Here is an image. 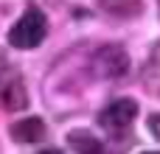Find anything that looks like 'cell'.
<instances>
[{"label": "cell", "mask_w": 160, "mask_h": 154, "mask_svg": "<svg viewBox=\"0 0 160 154\" xmlns=\"http://www.w3.org/2000/svg\"><path fill=\"white\" fill-rule=\"evenodd\" d=\"M48 34V20L39 8H28L8 31V42L20 51H28V48H37Z\"/></svg>", "instance_id": "6da1fadb"}, {"label": "cell", "mask_w": 160, "mask_h": 154, "mask_svg": "<svg viewBox=\"0 0 160 154\" xmlns=\"http://www.w3.org/2000/svg\"><path fill=\"white\" fill-rule=\"evenodd\" d=\"M135 115H138V104H135L132 98H115L112 104H107V107L101 109L98 126H101L107 135L118 137V135H127V132H129Z\"/></svg>", "instance_id": "7a4b0ae2"}, {"label": "cell", "mask_w": 160, "mask_h": 154, "mask_svg": "<svg viewBox=\"0 0 160 154\" xmlns=\"http://www.w3.org/2000/svg\"><path fill=\"white\" fill-rule=\"evenodd\" d=\"M0 107L8 109V112H17V109L28 107V93H25L22 76L11 67L0 70Z\"/></svg>", "instance_id": "3957f363"}, {"label": "cell", "mask_w": 160, "mask_h": 154, "mask_svg": "<svg viewBox=\"0 0 160 154\" xmlns=\"http://www.w3.org/2000/svg\"><path fill=\"white\" fill-rule=\"evenodd\" d=\"M127 65H129L127 51H124V48H118V45H107V48H101V51L96 53V62H93L96 73H98V76H104V79L124 76Z\"/></svg>", "instance_id": "277c9868"}, {"label": "cell", "mask_w": 160, "mask_h": 154, "mask_svg": "<svg viewBox=\"0 0 160 154\" xmlns=\"http://www.w3.org/2000/svg\"><path fill=\"white\" fill-rule=\"evenodd\" d=\"M11 137L17 143H39V140H45V123H42V118L17 121L11 126Z\"/></svg>", "instance_id": "5b68a950"}, {"label": "cell", "mask_w": 160, "mask_h": 154, "mask_svg": "<svg viewBox=\"0 0 160 154\" xmlns=\"http://www.w3.org/2000/svg\"><path fill=\"white\" fill-rule=\"evenodd\" d=\"M68 143L73 146L76 154H107V146H104L93 132H87V129L70 132V135H68Z\"/></svg>", "instance_id": "8992f818"}, {"label": "cell", "mask_w": 160, "mask_h": 154, "mask_svg": "<svg viewBox=\"0 0 160 154\" xmlns=\"http://www.w3.org/2000/svg\"><path fill=\"white\" fill-rule=\"evenodd\" d=\"M141 79H143V87H146L149 93L160 95V42L152 48V53H149L143 70H141Z\"/></svg>", "instance_id": "52a82bcc"}, {"label": "cell", "mask_w": 160, "mask_h": 154, "mask_svg": "<svg viewBox=\"0 0 160 154\" xmlns=\"http://www.w3.org/2000/svg\"><path fill=\"white\" fill-rule=\"evenodd\" d=\"M143 0H101V6L110 11V14H121V17H132L138 14Z\"/></svg>", "instance_id": "ba28073f"}, {"label": "cell", "mask_w": 160, "mask_h": 154, "mask_svg": "<svg viewBox=\"0 0 160 154\" xmlns=\"http://www.w3.org/2000/svg\"><path fill=\"white\" fill-rule=\"evenodd\" d=\"M149 132L155 135L160 140V112H155V115H149Z\"/></svg>", "instance_id": "9c48e42d"}, {"label": "cell", "mask_w": 160, "mask_h": 154, "mask_svg": "<svg viewBox=\"0 0 160 154\" xmlns=\"http://www.w3.org/2000/svg\"><path fill=\"white\" fill-rule=\"evenodd\" d=\"M39 154H62L59 149H45V152H39Z\"/></svg>", "instance_id": "30bf717a"}, {"label": "cell", "mask_w": 160, "mask_h": 154, "mask_svg": "<svg viewBox=\"0 0 160 154\" xmlns=\"http://www.w3.org/2000/svg\"><path fill=\"white\" fill-rule=\"evenodd\" d=\"M146 154H160V152H146Z\"/></svg>", "instance_id": "8fae6325"}, {"label": "cell", "mask_w": 160, "mask_h": 154, "mask_svg": "<svg viewBox=\"0 0 160 154\" xmlns=\"http://www.w3.org/2000/svg\"><path fill=\"white\" fill-rule=\"evenodd\" d=\"M158 6H160V0H158Z\"/></svg>", "instance_id": "7c38bea8"}]
</instances>
